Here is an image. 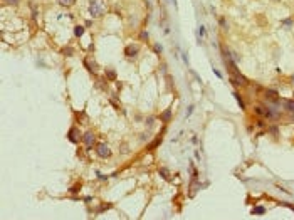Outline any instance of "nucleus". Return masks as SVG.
Here are the masks:
<instances>
[{
	"label": "nucleus",
	"mask_w": 294,
	"mask_h": 220,
	"mask_svg": "<svg viewBox=\"0 0 294 220\" xmlns=\"http://www.w3.org/2000/svg\"><path fill=\"white\" fill-rule=\"evenodd\" d=\"M89 14H91L92 17L103 15V5L98 0H91V3H89Z\"/></svg>",
	"instance_id": "obj_1"
},
{
	"label": "nucleus",
	"mask_w": 294,
	"mask_h": 220,
	"mask_svg": "<svg viewBox=\"0 0 294 220\" xmlns=\"http://www.w3.org/2000/svg\"><path fill=\"white\" fill-rule=\"evenodd\" d=\"M96 153H98V156H101V158H108V156H111V150L106 143H99L98 148H96Z\"/></svg>",
	"instance_id": "obj_2"
},
{
	"label": "nucleus",
	"mask_w": 294,
	"mask_h": 220,
	"mask_svg": "<svg viewBox=\"0 0 294 220\" xmlns=\"http://www.w3.org/2000/svg\"><path fill=\"white\" fill-rule=\"evenodd\" d=\"M230 81H232L234 84H237V86H245V84H247V79H245L242 74H239V72H232Z\"/></svg>",
	"instance_id": "obj_3"
},
{
	"label": "nucleus",
	"mask_w": 294,
	"mask_h": 220,
	"mask_svg": "<svg viewBox=\"0 0 294 220\" xmlns=\"http://www.w3.org/2000/svg\"><path fill=\"white\" fill-rule=\"evenodd\" d=\"M138 52H140V45H133V44H129V45H126V49H125V54H126V57H136L138 55Z\"/></svg>",
	"instance_id": "obj_4"
},
{
	"label": "nucleus",
	"mask_w": 294,
	"mask_h": 220,
	"mask_svg": "<svg viewBox=\"0 0 294 220\" xmlns=\"http://www.w3.org/2000/svg\"><path fill=\"white\" fill-rule=\"evenodd\" d=\"M94 140H96V136H94V133H92V131L84 133V136H82V141H84V145H86L88 148H91L92 145H94Z\"/></svg>",
	"instance_id": "obj_5"
},
{
	"label": "nucleus",
	"mask_w": 294,
	"mask_h": 220,
	"mask_svg": "<svg viewBox=\"0 0 294 220\" xmlns=\"http://www.w3.org/2000/svg\"><path fill=\"white\" fill-rule=\"evenodd\" d=\"M266 99H269V101H274V103H277L279 99H281V96L277 94V91H274V89H267L266 91Z\"/></svg>",
	"instance_id": "obj_6"
},
{
	"label": "nucleus",
	"mask_w": 294,
	"mask_h": 220,
	"mask_svg": "<svg viewBox=\"0 0 294 220\" xmlns=\"http://www.w3.org/2000/svg\"><path fill=\"white\" fill-rule=\"evenodd\" d=\"M77 129L76 128H71L69 129V134H67V138H69V141H73V143H79V136H77Z\"/></svg>",
	"instance_id": "obj_7"
},
{
	"label": "nucleus",
	"mask_w": 294,
	"mask_h": 220,
	"mask_svg": "<svg viewBox=\"0 0 294 220\" xmlns=\"http://www.w3.org/2000/svg\"><path fill=\"white\" fill-rule=\"evenodd\" d=\"M232 94H234V97H235V101H237V104H239L240 106V109H245V104H244V99H242V97H240V94L237 91H234L232 92Z\"/></svg>",
	"instance_id": "obj_8"
},
{
	"label": "nucleus",
	"mask_w": 294,
	"mask_h": 220,
	"mask_svg": "<svg viewBox=\"0 0 294 220\" xmlns=\"http://www.w3.org/2000/svg\"><path fill=\"white\" fill-rule=\"evenodd\" d=\"M170 116H171V109H166L162 116H160V119L163 121V123H168V119H170Z\"/></svg>",
	"instance_id": "obj_9"
},
{
	"label": "nucleus",
	"mask_w": 294,
	"mask_h": 220,
	"mask_svg": "<svg viewBox=\"0 0 294 220\" xmlns=\"http://www.w3.org/2000/svg\"><path fill=\"white\" fill-rule=\"evenodd\" d=\"M264 212H266V208H264V207H260V205L252 208V215H262Z\"/></svg>",
	"instance_id": "obj_10"
},
{
	"label": "nucleus",
	"mask_w": 294,
	"mask_h": 220,
	"mask_svg": "<svg viewBox=\"0 0 294 220\" xmlns=\"http://www.w3.org/2000/svg\"><path fill=\"white\" fill-rule=\"evenodd\" d=\"M82 34H84V27H82V25L74 27V36H76V37H81Z\"/></svg>",
	"instance_id": "obj_11"
},
{
	"label": "nucleus",
	"mask_w": 294,
	"mask_h": 220,
	"mask_svg": "<svg viewBox=\"0 0 294 220\" xmlns=\"http://www.w3.org/2000/svg\"><path fill=\"white\" fill-rule=\"evenodd\" d=\"M57 2H59L62 7H71V5H74L76 0H57Z\"/></svg>",
	"instance_id": "obj_12"
},
{
	"label": "nucleus",
	"mask_w": 294,
	"mask_h": 220,
	"mask_svg": "<svg viewBox=\"0 0 294 220\" xmlns=\"http://www.w3.org/2000/svg\"><path fill=\"white\" fill-rule=\"evenodd\" d=\"M284 106H286V109H287V111L294 113V101H284Z\"/></svg>",
	"instance_id": "obj_13"
},
{
	"label": "nucleus",
	"mask_w": 294,
	"mask_h": 220,
	"mask_svg": "<svg viewBox=\"0 0 294 220\" xmlns=\"http://www.w3.org/2000/svg\"><path fill=\"white\" fill-rule=\"evenodd\" d=\"M281 25H284L286 29H289V27L293 25V18H284V20L281 22Z\"/></svg>",
	"instance_id": "obj_14"
},
{
	"label": "nucleus",
	"mask_w": 294,
	"mask_h": 220,
	"mask_svg": "<svg viewBox=\"0 0 294 220\" xmlns=\"http://www.w3.org/2000/svg\"><path fill=\"white\" fill-rule=\"evenodd\" d=\"M160 175H162L165 180H168V178H170V175H168V170H166V168H160Z\"/></svg>",
	"instance_id": "obj_15"
},
{
	"label": "nucleus",
	"mask_w": 294,
	"mask_h": 220,
	"mask_svg": "<svg viewBox=\"0 0 294 220\" xmlns=\"http://www.w3.org/2000/svg\"><path fill=\"white\" fill-rule=\"evenodd\" d=\"M79 190H81V185H74L73 188H69V192H71V193H77Z\"/></svg>",
	"instance_id": "obj_16"
},
{
	"label": "nucleus",
	"mask_w": 294,
	"mask_h": 220,
	"mask_svg": "<svg viewBox=\"0 0 294 220\" xmlns=\"http://www.w3.org/2000/svg\"><path fill=\"white\" fill-rule=\"evenodd\" d=\"M153 49H155V52H156V54H162V51H163V47H162L160 44H155V47H153Z\"/></svg>",
	"instance_id": "obj_17"
},
{
	"label": "nucleus",
	"mask_w": 294,
	"mask_h": 220,
	"mask_svg": "<svg viewBox=\"0 0 294 220\" xmlns=\"http://www.w3.org/2000/svg\"><path fill=\"white\" fill-rule=\"evenodd\" d=\"M106 74H108V77H109L111 81H114V79H116V74H114V71H108Z\"/></svg>",
	"instance_id": "obj_18"
},
{
	"label": "nucleus",
	"mask_w": 294,
	"mask_h": 220,
	"mask_svg": "<svg viewBox=\"0 0 294 220\" xmlns=\"http://www.w3.org/2000/svg\"><path fill=\"white\" fill-rule=\"evenodd\" d=\"M71 52H73V49H62V54L64 55H71Z\"/></svg>",
	"instance_id": "obj_19"
},
{
	"label": "nucleus",
	"mask_w": 294,
	"mask_h": 220,
	"mask_svg": "<svg viewBox=\"0 0 294 220\" xmlns=\"http://www.w3.org/2000/svg\"><path fill=\"white\" fill-rule=\"evenodd\" d=\"M192 113H193V106H188V109H187V114H185V116L188 118V116H190Z\"/></svg>",
	"instance_id": "obj_20"
},
{
	"label": "nucleus",
	"mask_w": 294,
	"mask_h": 220,
	"mask_svg": "<svg viewBox=\"0 0 294 220\" xmlns=\"http://www.w3.org/2000/svg\"><path fill=\"white\" fill-rule=\"evenodd\" d=\"M219 22H220V25H222V27H223V29H227V24H225V18H220Z\"/></svg>",
	"instance_id": "obj_21"
},
{
	"label": "nucleus",
	"mask_w": 294,
	"mask_h": 220,
	"mask_svg": "<svg viewBox=\"0 0 294 220\" xmlns=\"http://www.w3.org/2000/svg\"><path fill=\"white\" fill-rule=\"evenodd\" d=\"M140 37H141V39H148V32H145V30H143V32L140 34Z\"/></svg>",
	"instance_id": "obj_22"
},
{
	"label": "nucleus",
	"mask_w": 294,
	"mask_h": 220,
	"mask_svg": "<svg viewBox=\"0 0 294 220\" xmlns=\"http://www.w3.org/2000/svg\"><path fill=\"white\" fill-rule=\"evenodd\" d=\"M198 34H200V36H203V34H205V29H203L202 25H200V29H198Z\"/></svg>",
	"instance_id": "obj_23"
},
{
	"label": "nucleus",
	"mask_w": 294,
	"mask_h": 220,
	"mask_svg": "<svg viewBox=\"0 0 294 220\" xmlns=\"http://www.w3.org/2000/svg\"><path fill=\"white\" fill-rule=\"evenodd\" d=\"M153 121H155V118H148V126H151V124H153Z\"/></svg>",
	"instance_id": "obj_24"
},
{
	"label": "nucleus",
	"mask_w": 294,
	"mask_h": 220,
	"mask_svg": "<svg viewBox=\"0 0 294 220\" xmlns=\"http://www.w3.org/2000/svg\"><path fill=\"white\" fill-rule=\"evenodd\" d=\"M98 177H99V178H101V180H106V177H104V175H103V173H99V171H98Z\"/></svg>",
	"instance_id": "obj_25"
},
{
	"label": "nucleus",
	"mask_w": 294,
	"mask_h": 220,
	"mask_svg": "<svg viewBox=\"0 0 294 220\" xmlns=\"http://www.w3.org/2000/svg\"><path fill=\"white\" fill-rule=\"evenodd\" d=\"M214 74H215V76H217V77H222V74L219 72V71H217V69H214Z\"/></svg>",
	"instance_id": "obj_26"
},
{
	"label": "nucleus",
	"mask_w": 294,
	"mask_h": 220,
	"mask_svg": "<svg viewBox=\"0 0 294 220\" xmlns=\"http://www.w3.org/2000/svg\"><path fill=\"white\" fill-rule=\"evenodd\" d=\"M286 205H287V207H289V208H291V210L294 212V205H289V203H286Z\"/></svg>",
	"instance_id": "obj_27"
},
{
	"label": "nucleus",
	"mask_w": 294,
	"mask_h": 220,
	"mask_svg": "<svg viewBox=\"0 0 294 220\" xmlns=\"http://www.w3.org/2000/svg\"><path fill=\"white\" fill-rule=\"evenodd\" d=\"M272 2H281V0H272Z\"/></svg>",
	"instance_id": "obj_28"
},
{
	"label": "nucleus",
	"mask_w": 294,
	"mask_h": 220,
	"mask_svg": "<svg viewBox=\"0 0 294 220\" xmlns=\"http://www.w3.org/2000/svg\"><path fill=\"white\" fill-rule=\"evenodd\" d=\"M293 114H294V113H293Z\"/></svg>",
	"instance_id": "obj_29"
}]
</instances>
